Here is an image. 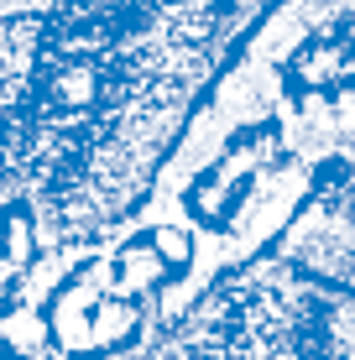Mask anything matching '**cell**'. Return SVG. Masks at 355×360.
Listing matches in <instances>:
<instances>
[{
    "instance_id": "5b68a950",
    "label": "cell",
    "mask_w": 355,
    "mask_h": 360,
    "mask_svg": "<svg viewBox=\"0 0 355 360\" xmlns=\"http://www.w3.org/2000/svg\"><path fill=\"white\" fill-rule=\"evenodd\" d=\"M225 6H230V27H235V37H240V32L251 27V16L266 6V0H225Z\"/></svg>"
},
{
    "instance_id": "3957f363",
    "label": "cell",
    "mask_w": 355,
    "mask_h": 360,
    "mask_svg": "<svg viewBox=\"0 0 355 360\" xmlns=\"http://www.w3.org/2000/svg\"><path fill=\"white\" fill-rule=\"evenodd\" d=\"M89 6H157V0H0V21H53Z\"/></svg>"
},
{
    "instance_id": "277c9868",
    "label": "cell",
    "mask_w": 355,
    "mask_h": 360,
    "mask_svg": "<svg viewBox=\"0 0 355 360\" xmlns=\"http://www.w3.org/2000/svg\"><path fill=\"white\" fill-rule=\"evenodd\" d=\"M0 360H68L58 350H42V345H21L16 334L6 329V319H0Z\"/></svg>"
},
{
    "instance_id": "6da1fadb",
    "label": "cell",
    "mask_w": 355,
    "mask_h": 360,
    "mask_svg": "<svg viewBox=\"0 0 355 360\" xmlns=\"http://www.w3.org/2000/svg\"><path fill=\"white\" fill-rule=\"evenodd\" d=\"M319 288L283 256H256L214 277L188 308L141 329L136 345L100 360H314Z\"/></svg>"
},
{
    "instance_id": "7a4b0ae2",
    "label": "cell",
    "mask_w": 355,
    "mask_h": 360,
    "mask_svg": "<svg viewBox=\"0 0 355 360\" xmlns=\"http://www.w3.org/2000/svg\"><path fill=\"white\" fill-rule=\"evenodd\" d=\"M272 256H283L303 277L355 297V157L319 167L292 225L277 230Z\"/></svg>"
}]
</instances>
